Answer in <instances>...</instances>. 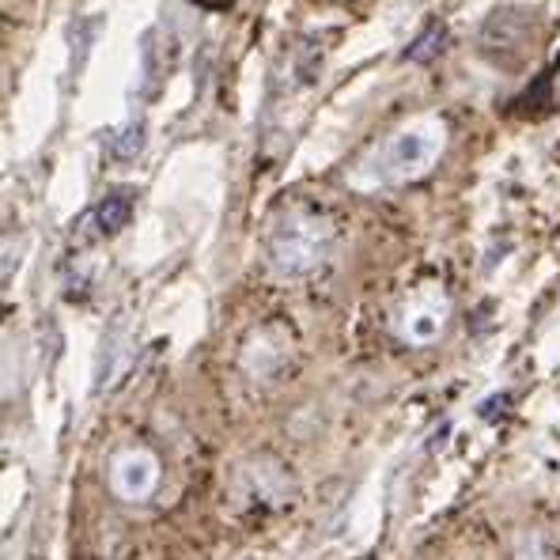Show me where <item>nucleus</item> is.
Listing matches in <instances>:
<instances>
[{
    "label": "nucleus",
    "instance_id": "nucleus-7",
    "mask_svg": "<svg viewBox=\"0 0 560 560\" xmlns=\"http://www.w3.org/2000/svg\"><path fill=\"white\" fill-rule=\"evenodd\" d=\"M102 144H107V151L114 159H137L144 148V125L133 122L125 125V130H110L107 137H102Z\"/></svg>",
    "mask_w": 560,
    "mask_h": 560
},
{
    "label": "nucleus",
    "instance_id": "nucleus-2",
    "mask_svg": "<svg viewBox=\"0 0 560 560\" xmlns=\"http://www.w3.org/2000/svg\"><path fill=\"white\" fill-rule=\"evenodd\" d=\"M447 144L443 118H421V122L405 125V130L390 133L379 148L364 156L356 167V186H387V182H413L436 167Z\"/></svg>",
    "mask_w": 560,
    "mask_h": 560
},
{
    "label": "nucleus",
    "instance_id": "nucleus-4",
    "mask_svg": "<svg viewBox=\"0 0 560 560\" xmlns=\"http://www.w3.org/2000/svg\"><path fill=\"white\" fill-rule=\"evenodd\" d=\"M447 318H451V300L439 284H421L398 303L394 311V333L405 345H431L443 338Z\"/></svg>",
    "mask_w": 560,
    "mask_h": 560
},
{
    "label": "nucleus",
    "instance_id": "nucleus-3",
    "mask_svg": "<svg viewBox=\"0 0 560 560\" xmlns=\"http://www.w3.org/2000/svg\"><path fill=\"white\" fill-rule=\"evenodd\" d=\"M534 20L526 8H496L489 20L482 23V38H477V50L489 58L496 69H523L526 53L534 50Z\"/></svg>",
    "mask_w": 560,
    "mask_h": 560
},
{
    "label": "nucleus",
    "instance_id": "nucleus-8",
    "mask_svg": "<svg viewBox=\"0 0 560 560\" xmlns=\"http://www.w3.org/2000/svg\"><path fill=\"white\" fill-rule=\"evenodd\" d=\"M443 42H447V27H443V23H428V27L421 31L417 42L405 46V58H410V61H431L439 50H443Z\"/></svg>",
    "mask_w": 560,
    "mask_h": 560
},
{
    "label": "nucleus",
    "instance_id": "nucleus-5",
    "mask_svg": "<svg viewBox=\"0 0 560 560\" xmlns=\"http://www.w3.org/2000/svg\"><path fill=\"white\" fill-rule=\"evenodd\" d=\"M156 482H159V462L144 447H125V451H118L110 459V489H114V496H122V500L130 503L144 500V496L156 489Z\"/></svg>",
    "mask_w": 560,
    "mask_h": 560
},
{
    "label": "nucleus",
    "instance_id": "nucleus-9",
    "mask_svg": "<svg viewBox=\"0 0 560 560\" xmlns=\"http://www.w3.org/2000/svg\"><path fill=\"white\" fill-rule=\"evenodd\" d=\"M190 4H202V8H216V12H220V8H228L231 0H190Z\"/></svg>",
    "mask_w": 560,
    "mask_h": 560
},
{
    "label": "nucleus",
    "instance_id": "nucleus-1",
    "mask_svg": "<svg viewBox=\"0 0 560 560\" xmlns=\"http://www.w3.org/2000/svg\"><path fill=\"white\" fill-rule=\"evenodd\" d=\"M338 228L315 205H288L266 231V261L277 277H307L330 258Z\"/></svg>",
    "mask_w": 560,
    "mask_h": 560
},
{
    "label": "nucleus",
    "instance_id": "nucleus-6",
    "mask_svg": "<svg viewBox=\"0 0 560 560\" xmlns=\"http://www.w3.org/2000/svg\"><path fill=\"white\" fill-rule=\"evenodd\" d=\"M130 216H133V194L130 190H110L87 220L95 223V235H118L130 223Z\"/></svg>",
    "mask_w": 560,
    "mask_h": 560
}]
</instances>
